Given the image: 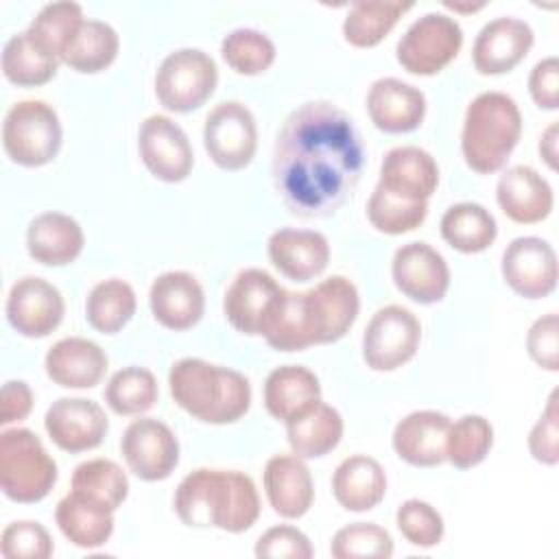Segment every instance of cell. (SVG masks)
<instances>
[{"label": "cell", "mask_w": 559, "mask_h": 559, "mask_svg": "<svg viewBox=\"0 0 559 559\" xmlns=\"http://www.w3.org/2000/svg\"><path fill=\"white\" fill-rule=\"evenodd\" d=\"M273 266L293 282H308L321 275L330 262V242L314 229H277L269 238Z\"/></svg>", "instance_id": "cell-23"}, {"label": "cell", "mask_w": 559, "mask_h": 559, "mask_svg": "<svg viewBox=\"0 0 559 559\" xmlns=\"http://www.w3.org/2000/svg\"><path fill=\"white\" fill-rule=\"evenodd\" d=\"M61 122L44 100H20L11 105L2 124V146L20 166H44L61 148Z\"/></svg>", "instance_id": "cell-6"}, {"label": "cell", "mask_w": 559, "mask_h": 559, "mask_svg": "<svg viewBox=\"0 0 559 559\" xmlns=\"http://www.w3.org/2000/svg\"><path fill=\"white\" fill-rule=\"evenodd\" d=\"M203 144L210 159L223 170H242L258 148V129L251 109L240 100L218 103L205 118Z\"/></svg>", "instance_id": "cell-9"}, {"label": "cell", "mask_w": 559, "mask_h": 559, "mask_svg": "<svg viewBox=\"0 0 559 559\" xmlns=\"http://www.w3.org/2000/svg\"><path fill=\"white\" fill-rule=\"evenodd\" d=\"M557 135H559V124L555 120L548 124V129L539 138V155L550 170H557Z\"/></svg>", "instance_id": "cell-52"}, {"label": "cell", "mask_w": 559, "mask_h": 559, "mask_svg": "<svg viewBox=\"0 0 559 559\" xmlns=\"http://www.w3.org/2000/svg\"><path fill=\"white\" fill-rule=\"evenodd\" d=\"M450 417L437 411H415L397 421L393 430L395 454L415 467H435L445 461V437Z\"/></svg>", "instance_id": "cell-26"}, {"label": "cell", "mask_w": 559, "mask_h": 559, "mask_svg": "<svg viewBox=\"0 0 559 559\" xmlns=\"http://www.w3.org/2000/svg\"><path fill=\"white\" fill-rule=\"evenodd\" d=\"M533 28L518 17L487 22L474 39L472 61L480 74L511 72L533 46Z\"/></svg>", "instance_id": "cell-19"}, {"label": "cell", "mask_w": 559, "mask_h": 559, "mask_svg": "<svg viewBox=\"0 0 559 559\" xmlns=\"http://www.w3.org/2000/svg\"><path fill=\"white\" fill-rule=\"evenodd\" d=\"M306 301L314 345L343 338L354 325L360 308L356 286L343 275H332L319 282L314 288L306 290Z\"/></svg>", "instance_id": "cell-18"}, {"label": "cell", "mask_w": 559, "mask_h": 559, "mask_svg": "<svg viewBox=\"0 0 559 559\" xmlns=\"http://www.w3.org/2000/svg\"><path fill=\"white\" fill-rule=\"evenodd\" d=\"M55 520L63 537L79 548H98L107 544L114 533V513L72 491L59 500Z\"/></svg>", "instance_id": "cell-34"}, {"label": "cell", "mask_w": 559, "mask_h": 559, "mask_svg": "<svg viewBox=\"0 0 559 559\" xmlns=\"http://www.w3.org/2000/svg\"><path fill=\"white\" fill-rule=\"evenodd\" d=\"M85 245L81 225L61 212H44L28 223V255L46 266H63L74 262Z\"/></svg>", "instance_id": "cell-28"}, {"label": "cell", "mask_w": 559, "mask_h": 559, "mask_svg": "<svg viewBox=\"0 0 559 559\" xmlns=\"http://www.w3.org/2000/svg\"><path fill=\"white\" fill-rule=\"evenodd\" d=\"M528 92L537 107L557 109L559 107V61L557 57H546L537 61L528 76Z\"/></svg>", "instance_id": "cell-50"}, {"label": "cell", "mask_w": 559, "mask_h": 559, "mask_svg": "<svg viewBox=\"0 0 559 559\" xmlns=\"http://www.w3.org/2000/svg\"><path fill=\"white\" fill-rule=\"evenodd\" d=\"M120 452L129 469L146 483L164 480L179 463V441L175 432L159 419H133L120 441Z\"/></svg>", "instance_id": "cell-11"}, {"label": "cell", "mask_w": 559, "mask_h": 559, "mask_svg": "<svg viewBox=\"0 0 559 559\" xmlns=\"http://www.w3.org/2000/svg\"><path fill=\"white\" fill-rule=\"evenodd\" d=\"M225 63L238 74L253 76L269 70L275 61V44L269 35L255 28H236L221 44Z\"/></svg>", "instance_id": "cell-42"}, {"label": "cell", "mask_w": 559, "mask_h": 559, "mask_svg": "<svg viewBox=\"0 0 559 559\" xmlns=\"http://www.w3.org/2000/svg\"><path fill=\"white\" fill-rule=\"evenodd\" d=\"M360 170L362 142L343 109L310 100L286 116L273 151V181L295 216L334 214L354 192Z\"/></svg>", "instance_id": "cell-1"}, {"label": "cell", "mask_w": 559, "mask_h": 559, "mask_svg": "<svg viewBox=\"0 0 559 559\" xmlns=\"http://www.w3.org/2000/svg\"><path fill=\"white\" fill-rule=\"evenodd\" d=\"M59 57L37 44L28 31L11 35L2 50V72L20 87H37L57 74Z\"/></svg>", "instance_id": "cell-36"}, {"label": "cell", "mask_w": 559, "mask_h": 559, "mask_svg": "<svg viewBox=\"0 0 559 559\" xmlns=\"http://www.w3.org/2000/svg\"><path fill=\"white\" fill-rule=\"evenodd\" d=\"M173 504L183 524L214 526L227 533L249 531L260 515L258 489L238 469L199 467L190 472L177 485Z\"/></svg>", "instance_id": "cell-2"}, {"label": "cell", "mask_w": 559, "mask_h": 559, "mask_svg": "<svg viewBox=\"0 0 559 559\" xmlns=\"http://www.w3.org/2000/svg\"><path fill=\"white\" fill-rule=\"evenodd\" d=\"M4 559H48L52 555L50 533L31 520L11 522L0 537Z\"/></svg>", "instance_id": "cell-46"}, {"label": "cell", "mask_w": 559, "mask_h": 559, "mask_svg": "<svg viewBox=\"0 0 559 559\" xmlns=\"http://www.w3.org/2000/svg\"><path fill=\"white\" fill-rule=\"evenodd\" d=\"M419 341V319L408 308L389 304L365 328L362 358L373 371H393L415 356Z\"/></svg>", "instance_id": "cell-10"}, {"label": "cell", "mask_w": 559, "mask_h": 559, "mask_svg": "<svg viewBox=\"0 0 559 559\" xmlns=\"http://www.w3.org/2000/svg\"><path fill=\"white\" fill-rule=\"evenodd\" d=\"M282 290L275 277L262 269L240 271L223 299L227 321L242 334L262 336Z\"/></svg>", "instance_id": "cell-14"}, {"label": "cell", "mask_w": 559, "mask_h": 559, "mask_svg": "<svg viewBox=\"0 0 559 559\" xmlns=\"http://www.w3.org/2000/svg\"><path fill=\"white\" fill-rule=\"evenodd\" d=\"M138 148L148 173L166 183L183 181L194 164L186 131L168 116H148L138 133Z\"/></svg>", "instance_id": "cell-12"}, {"label": "cell", "mask_w": 559, "mask_h": 559, "mask_svg": "<svg viewBox=\"0 0 559 559\" xmlns=\"http://www.w3.org/2000/svg\"><path fill=\"white\" fill-rule=\"evenodd\" d=\"M48 378L66 389H92L107 371V354L98 343L83 336L57 341L44 360Z\"/></svg>", "instance_id": "cell-27"}, {"label": "cell", "mask_w": 559, "mask_h": 559, "mask_svg": "<svg viewBox=\"0 0 559 559\" xmlns=\"http://www.w3.org/2000/svg\"><path fill=\"white\" fill-rule=\"evenodd\" d=\"M391 275L402 295L417 304H437L450 286L445 258L426 242L402 245L391 260Z\"/></svg>", "instance_id": "cell-16"}, {"label": "cell", "mask_w": 559, "mask_h": 559, "mask_svg": "<svg viewBox=\"0 0 559 559\" xmlns=\"http://www.w3.org/2000/svg\"><path fill=\"white\" fill-rule=\"evenodd\" d=\"M330 555L334 559H389L393 539L386 528L373 522H354L334 533Z\"/></svg>", "instance_id": "cell-43"}, {"label": "cell", "mask_w": 559, "mask_h": 559, "mask_svg": "<svg viewBox=\"0 0 559 559\" xmlns=\"http://www.w3.org/2000/svg\"><path fill=\"white\" fill-rule=\"evenodd\" d=\"M367 111L380 131L408 133L417 129L426 116V96L411 83L384 76L371 83Z\"/></svg>", "instance_id": "cell-21"}, {"label": "cell", "mask_w": 559, "mask_h": 559, "mask_svg": "<svg viewBox=\"0 0 559 559\" xmlns=\"http://www.w3.org/2000/svg\"><path fill=\"white\" fill-rule=\"evenodd\" d=\"M528 450L535 461L544 465H557L559 461V411L557 391L550 393L548 404L528 435Z\"/></svg>", "instance_id": "cell-48"}, {"label": "cell", "mask_w": 559, "mask_h": 559, "mask_svg": "<svg viewBox=\"0 0 559 559\" xmlns=\"http://www.w3.org/2000/svg\"><path fill=\"white\" fill-rule=\"evenodd\" d=\"M395 522L400 533L406 537V542L419 548H432L443 537L441 513L432 504L417 498H411L400 504L395 513Z\"/></svg>", "instance_id": "cell-45"}, {"label": "cell", "mask_w": 559, "mask_h": 559, "mask_svg": "<svg viewBox=\"0 0 559 559\" xmlns=\"http://www.w3.org/2000/svg\"><path fill=\"white\" fill-rule=\"evenodd\" d=\"M463 31L445 13H426L415 20L400 37L395 55L400 66L419 76L441 72L461 50Z\"/></svg>", "instance_id": "cell-8"}, {"label": "cell", "mask_w": 559, "mask_h": 559, "mask_svg": "<svg viewBox=\"0 0 559 559\" xmlns=\"http://www.w3.org/2000/svg\"><path fill=\"white\" fill-rule=\"evenodd\" d=\"M83 24V9L76 2H50L33 17L26 28L31 37L41 44L55 57L61 55V48Z\"/></svg>", "instance_id": "cell-44"}, {"label": "cell", "mask_w": 559, "mask_h": 559, "mask_svg": "<svg viewBox=\"0 0 559 559\" xmlns=\"http://www.w3.org/2000/svg\"><path fill=\"white\" fill-rule=\"evenodd\" d=\"M72 493L79 498L103 507L107 511H116L129 493V480L122 467L111 459H90L76 465L72 474Z\"/></svg>", "instance_id": "cell-37"}, {"label": "cell", "mask_w": 559, "mask_h": 559, "mask_svg": "<svg viewBox=\"0 0 559 559\" xmlns=\"http://www.w3.org/2000/svg\"><path fill=\"white\" fill-rule=\"evenodd\" d=\"M441 238L461 253H480L493 245L498 225L493 214L480 203H456L445 210L439 223Z\"/></svg>", "instance_id": "cell-33"}, {"label": "cell", "mask_w": 559, "mask_h": 559, "mask_svg": "<svg viewBox=\"0 0 559 559\" xmlns=\"http://www.w3.org/2000/svg\"><path fill=\"white\" fill-rule=\"evenodd\" d=\"M493 443V428L483 415H463L448 428L445 459L456 469H469L485 461Z\"/></svg>", "instance_id": "cell-40"}, {"label": "cell", "mask_w": 559, "mask_h": 559, "mask_svg": "<svg viewBox=\"0 0 559 559\" xmlns=\"http://www.w3.org/2000/svg\"><path fill=\"white\" fill-rule=\"evenodd\" d=\"M50 441L63 452L76 454L103 443L109 421L103 406L85 397H59L44 417Z\"/></svg>", "instance_id": "cell-15"}, {"label": "cell", "mask_w": 559, "mask_h": 559, "mask_svg": "<svg viewBox=\"0 0 559 559\" xmlns=\"http://www.w3.org/2000/svg\"><path fill=\"white\" fill-rule=\"evenodd\" d=\"M55 483L57 463L33 430L11 428L0 435V487L9 500L39 502Z\"/></svg>", "instance_id": "cell-5"}, {"label": "cell", "mask_w": 559, "mask_h": 559, "mask_svg": "<svg viewBox=\"0 0 559 559\" xmlns=\"http://www.w3.org/2000/svg\"><path fill=\"white\" fill-rule=\"evenodd\" d=\"M439 183L432 155L419 146H395L380 164L378 186L408 201H428Z\"/></svg>", "instance_id": "cell-24"}, {"label": "cell", "mask_w": 559, "mask_h": 559, "mask_svg": "<svg viewBox=\"0 0 559 559\" xmlns=\"http://www.w3.org/2000/svg\"><path fill=\"white\" fill-rule=\"evenodd\" d=\"M118 33L111 24L100 20H83L76 33L61 48L59 61L76 72L94 74L109 68L118 55Z\"/></svg>", "instance_id": "cell-32"}, {"label": "cell", "mask_w": 559, "mask_h": 559, "mask_svg": "<svg viewBox=\"0 0 559 559\" xmlns=\"http://www.w3.org/2000/svg\"><path fill=\"white\" fill-rule=\"evenodd\" d=\"M148 304L159 325L181 332L201 321L205 310V295L194 275L186 271H168L153 280Z\"/></svg>", "instance_id": "cell-20"}, {"label": "cell", "mask_w": 559, "mask_h": 559, "mask_svg": "<svg viewBox=\"0 0 559 559\" xmlns=\"http://www.w3.org/2000/svg\"><path fill=\"white\" fill-rule=\"evenodd\" d=\"M255 557H290V559H310L312 546L310 539L295 526L280 524L264 531L255 542Z\"/></svg>", "instance_id": "cell-47"}, {"label": "cell", "mask_w": 559, "mask_h": 559, "mask_svg": "<svg viewBox=\"0 0 559 559\" xmlns=\"http://www.w3.org/2000/svg\"><path fill=\"white\" fill-rule=\"evenodd\" d=\"M332 493L347 511H369L380 504L386 493V474L382 465L367 454L347 456L334 469Z\"/></svg>", "instance_id": "cell-29"}, {"label": "cell", "mask_w": 559, "mask_h": 559, "mask_svg": "<svg viewBox=\"0 0 559 559\" xmlns=\"http://www.w3.org/2000/svg\"><path fill=\"white\" fill-rule=\"evenodd\" d=\"M522 133L518 103L504 92H483L465 109L461 151L465 164L480 175L504 168Z\"/></svg>", "instance_id": "cell-4"}, {"label": "cell", "mask_w": 559, "mask_h": 559, "mask_svg": "<svg viewBox=\"0 0 559 559\" xmlns=\"http://www.w3.org/2000/svg\"><path fill=\"white\" fill-rule=\"evenodd\" d=\"M264 491L273 511L286 520L308 513L314 485L308 465L297 454H275L264 465Z\"/></svg>", "instance_id": "cell-25"}, {"label": "cell", "mask_w": 559, "mask_h": 559, "mask_svg": "<svg viewBox=\"0 0 559 559\" xmlns=\"http://www.w3.org/2000/svg\"><path fill=\"white\" fill-rule=\"evenodd\" d=\"M173 400L203 424H231L251 406L249 380L229 367L181 358L168 373Z\"/></svg>", "instance_id": "cell-3"}, {"label": "cell", "mask_w": 559, "mask_h": 559, "mask_svg": "<svg viewBox=\"0 0 559 559\" xmlns=\"http://www.w3.org/2000/svg\"><path fill=\"white\" fill-rule=\"evenodd\" d=\"M135 290L124 280L111 277L98 282L85 301L87 323L103 334L122 330L135 314Z\"/></svg>", "instance_id": "cell-38"}, {"label": "cell", "mask_w": 559, "mask_h": 559, "mask_svg": "<svg viewBox=\"0 0 559 559\" xmlns=\"http://www.w3.org/2000/svg\"><path fill=\"white\" fill-rule=\"evenodd\" d=\"M33 408V391L22 380H9L0 393V424H13L28 417Z\"/></svg>", "instance_id": "cell-51"}, {"label": "cell", "mask_w": 559, "mask_h": 559, "mask_svg": "<svg viewBox=\"0 0 559 559\" xmlns=\"http://www.w3.org/2000/svg\"><path fill=\"white\" fill-rule=\"evenodd\" d=\"M496 201L507 218L520 225L544 221L552 212V188L531 166L507 168L496 183Z\"/></svg>", "instance_id": "cell-22"}, {"label": "cell", "mask_w": 559, "mask_h": 559, "mask_svg": "<svg viewBox=\"0 0 559 559\" xmlns=\"http://www.w3.org/2000/svg\"><path fill=\"white\" fill-rule=\"evenodd\" d=\"M319 400V378L301 365H282L266 376L264 406L280 421L293 419Z\"/></svg>", "instance_id": "cell-30"}, {"label": "cell", "mask_w": 559, "mask_h": 559, "mask_svg": "<svg viewBox=\"0 0 559 559\" xmlns=\"http://www.w3.org/2000/svg\"><path fill=\"white\" fill-rule=\"evenodd\" d=\"M159 389L155 376L144 367H124L118 369L107 386H105V402L116 415H142L151 411L157 402Z\"/></svg>", "instance_id": "cell-39"}, {"label": "cell", "mask_w": 559, "mask_h": 559, "mask_svg": "<svg viewBox=\"0 0 559 559\" xmlns=\"http://www.w3.org/2000/svg\"><path fill=\"white\" fill-rule=\"evenodd\" d=\"M428 214V201H408L397 194L373 188L367 201V218L369 223L389 236H400L417 229Z\"/></svg>", "instance_id": "cell-41"}, {"label": "cell", "mask_w": 559, "mask_h": 559, "mask_svg": "<svg viewBox=\"0 0 559 559\" xmlns=\"http://www.w3.org/2000/svg\"><path fill=\"white\" fill-rule=\"evenodd\" d=\"M286 437L297 456H325L343 437V417L334 406L319 400L286 421Z\"/></svg>", "instance_id": "cell-31"}, {"label": "cell", "mask_w": 559, "mask_h": 559, "mask_svg": "<svg viewBox=\"0 0 559 559\" xmlns=\"http://www.w3.org/2000/svg\"><path fill=\"white\" fill-rule=\"evenodd\" d=\"M502 277L507 286L526 299L548 297L557 286V253L537 236H522L502 253Z\"/></svg>", "instance_id": "cell-13"}, {"label": "cell", "mask_w": 559, "mask_h": 559, "mask_svg": "<svg viewBox=\"0 0 559 559\" xmlns=\"http://www.w3.org/2000/svg\"><path fill=\"white\" fill-rule=\"evenodd\" d=\"M411 9L413 2L402 0H358L345 15L343 37L356 48L378 46Z\"/></svg>", "instance_id": "cell-35"}, {"label": "cell", "mask_w": 559, "mask_h": 559, "mask_svg": "<svg viewBox=\"0 0 559 559\" xmlns=\"http://www.w3.org/2000/svg\"><path fill=\"white\" fill-rule=\"evenodd\" d=\"M218 83L214 59L199 48H179L164 57L155 74L157 100L175 111L188 114L205 105Z\"/></svg>", "instance_id": "cell-7"}, {"label": "cell", "mask_w": 559, "mask_h": 559, "mask_svg": "<svg viewBox=\"0 0 559 559\" xmlns=\"http://www.w3.org/2000/svg\"><path fill=\"white\" fill-rule=\"evenodd\" d=\"M526 349L535 365L548 371L559 369V319L557 312H548L539 317L528 334H526Z\"/></svg>", "instance_id": "cell-49"}, {"label": "cell", "mask_w": 559, "mask_h": 559, "mask_svg": "<svg viewBox=\"0 0 559 559\" xmlns=\"http://www.w3.org/2000/svg\"><path fill=\"white\" fill-rule=\"evenodd\" d=\"M448 9H454V11H463V13H469V11H478L483 9V2L478 4H459V2H443Z\"/></svg>", "instance_id": "cell-53"}, {"label": "cell", "mask_w": 559, "mask_h": 559, "mask_svg": "<svg viewBox=\"0 0 559 559\" xmlns=\"http://www.w3.org/2000/svg\"><path fill=\"white\" fill-rule=\"evenodd\" d=\"M63 312L66 304L59 288L41 277H22L9 290L7 319L22 336H48L61 323Z\"/></svg>", "instance_id": "cell-17"}]
</instances>
